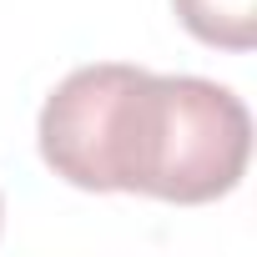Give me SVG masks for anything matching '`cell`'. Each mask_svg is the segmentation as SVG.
I'll return each mask as SVG.
<instances>
[{"label":"cell","instance_id":"cell-1","mask_svg":"<svg viewBox=\"0 0 257 257\" xmlns=\"http://www.w3.org/2000/svg\"><path fill=\"white\" fill-rule=\"evenodd\" d=\"M41 162L81 192H132L202 207L242 187L252 116L202 76H157L126 61L71 71L36 121Z\"/></svg>","mask_w":257,"mask_h":257},{"label":"cell","instance_id":"cell-2","mask_svg":"<svg viewBox=\"0 0 257 257\" xmlns=\"http://www.w3.org/2000/svg\"><path fill=\"white\" fill-rule=\"evenodd\" d=\"M177 21L217 51H252L257 46V0H172Z\"/></svg>","mask_w":257,"mask_h":257}]
</instances>
